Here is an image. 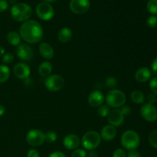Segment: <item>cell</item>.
Segmentation results:
<instances>
[{
  "mask_svg": "<svg viewBox=\"0 0 157 157\" xmlns=\"http://www.w3.org/2000/svg\"><path fill=\"white\" fill-rule=\"evenodd\" d=\"M19 35L25 42L36 44L42 40L44 32L39 22L35 20H28L20 27Z\"/></svg>",
  "mask_w": 157,
  "mask_h": 157,
  "instance_id": "6da1fadb",
  "label": "cell"
},
{
  "mask_svg": "<svg viewBox=\"0 0 157 157\" xmlns=\"http://www.w3.org/2000/svg\"><path fill=\"white\" fill-rule=\"evenodd\" d=\"M11 15L15 21L25 22L32 15V9L26 3H17L11 8Z\"/></svg>",
  "mask_w": 157,
  "mask_h": 157,
  "instance_id": "7a4b0ae2",
  "label": "cell"
},
{
  "mask_svg": "<svg viewBox=\"0 0 157 157\" xmlns=\"http://www.w3.org/2000/svg\"><path fill=\"white\" fill-rule=\"evenodd\" d=\"M121 144L124 149L129 151L135 150L140 146V137L134 130H127L121 136Z\"/></svg>",
  "mask_w": 157,
  "mask_h": 157,
  "instance_id": "3957f363",
  "label": "cell"
},
{
  "mask_svg": "<svg viewBox=\"0 0 157 157\" xmlns=\"http://www.w3.org/2000/svg\"><path fill=\"white\" fill-rule=\"evenodd\" d=\"M107 105L113 108H119L124 106L127 101L126 94L121 90L113 89L107 94L105 97Z\"/></svg>",
  "mask_w": 157,
  "mask_h": 157,
  "instance_id": "277c9868",
  "label": "cell"
},
{
  "mask_svg": "<svg viewBox=\"0 0 157 157\" xmlns=\"http://www.w3.org/2000/svg\"><path fill=\"white\" fill-rule=\"evenodd\" d=\"M101 142V137L100 133L94 130H90L84 133L81 140L82 147L87 150H94L98 148Z\"/></svg>",
  "mask_w": 157,
  "mask_h": 157,
  "instance_id": "5b68a950",
  "label": "cell"
},
{
  "mask_svg": "<svg viewBox=\"0 0 157 157\" xmlns=\"http://www.w3.org/2000/svg\"><path fill=\"white\" fill-rule=\"evenodd\" d=\"M64 85V78L59 75H49L44 80V86L48 90L52 92L59 91L63 88Z\"/></svg>",
  "mask_w": 157,
  "mask_h": 157,
  "instance_id": "8992f818",
  "label": "cell"
},
{
  "mask_svg": "<svg viewBox=\"0 0 157 157\" xmlns=\"http://www.w3.org/2000/svg\"><path fill=\"white\" fill-rule=\"evenodd\" d=\"M26 141L32 147H38L45 142V135L41 130L34 129L29 130L26 134Z\"/></svg>",
  "mask_w": 157,
  "mask_h": 157,
  "instance_id": "52a82bcc",
  "label": "cell"
},
{
  "mask_svg": "<svg viewBox=\"0 0 157 157\" xmlns=\"http://www.w3.org/2000/svg\"><path fill=\"white\" fill-rule=\"evenodd\" d=\"M36 14L40 19L49 21L55 15V10L52 5L47 2H41L37 6Z\"/></svg>",
  "mask_w": 157,
  "mask_h": 157,
  "instance_id": "ba28073f",
  "label": "cell"
},
{
  "mask_svg": "<svg viewBox=\"0 0 157 157\" xmlns=\"http://www.w3.org/2000/svg\"><path fill=\"white\" fill-rule=\"evenodd\" d=\"M70 9L74 13L81 15L89 10L90 7V0H71L69 5Z\"/></svg>",
  "mask_w": 157,
  "mask_h": 157,
  "instance_id": "9c48e42d",
  "label": "cell"
},
{
  "mask_svg": "<svg viewBox=\"0 0 157 157\" xmlns=\"http://www.w3.org/2000/svg\"><path fill=\"white\" fill-rule=\"evenodd\" d=\"M140 114L145 121L155 122L157 121V107L153 104L146 103L141 107Z\"/></svg>",
  "mask_w": 157,
  "mask_h": 157,
  "instance_id": "30bf717a",
  "label": "cell"
},
{
  "mask_svg": "<svg viewBox=\"0 0 157 157\" xmlns=\"http://www.w3.org/2000/svg\"><path fill=\"white\" fill-rule=\"evenodd\" d=\"M16 55L19 59L24 61H30L34 58V52L30 45L27 44H20L17 47Z\"/></svg>",
  "mask_w": 157,
  "mask_h": 157,
  "instance_id": "8fae6325",
  "label": "cell"
},
{
  "mask_svg": "<svg viewBox=\"0 0 157 157\" xmlns=\"http://www.w3.org/2000/svg\"><path fill=\"white\" fill-rule=\"evenodd\" d=\"M13 73L14 75L18 79L25 80L30 76L31 68L25 63L19 62L14 66Z\"/></svg>",
  "mask_w": 157,
  "mask_h": 157,
  "instance_id": "7c38bea8",
  "label": "cell"
},
{
  "mask_svg": "<svg viewBox=\"0 0 157 157\" xmlns=\"http://www.w3.org/2000/svg\"><path fill=\"white\" fill-rule=\"evenodd\" d=\"M107 117L109 124L115 127H120L124 122V117L121 113L120 109H114V110H110Z\"/></svg>",
  "mask_w": 157,
  "mask_h": 157,
  "instance_id": "4fadbf2b",
  "label": "cell"
},
{
  "mask_svg": "<svg viewBox=\"0 0 157 157\" xmlns=\"http://www.w3.org/2000/svg\"><path fill=\"white\" fill-rule=\"evenodd\" d=\"M81 144V139L78 135L70 133L65 136L63 139V145L69 150H75L78 148Z\"/></svg>",
  "mask_w": 157,
  "mask_h": 157,
  "instance_id": "5bb4252c",
  "label": "cell"
},
{
  "mask_svg": "<svg viewBox=\"0 0 157 157\" xmlns=\"http://www.w3.org/2000/svg\"><path fill=\"white\" fill-rule=\"evenodd\" d=\"M105 100L104 94L100 90H94L89 94L87 101H88L89 105L92 107H99L100 106L104 104V101Z\"/></svg>",
  "mask_w": 157,
  "mask_h": 157,
  "instance_id": "9a60e30c",
  "label": "cell"
},
{
  "mask_svg": "<svg viewBox=\"0 0 157 157\" xmlns=\"http://www.w3.org/2000/svg\"><path fill=\"white\" fill-rule=\"evenodd\" d=\"M117 135V130L116 127H113V126L110 125H106L101 129V133H100V136H101V139L104 140V141H109L113 140L115 138Z\"/></svg>",
  "mask_w": 157,
  "mask_h": 157,
  "instance_id": "2e32d148",
  "label": "cell"
},
{
  "mask_svg": "<svg viewBox=\"0 0 157 157\" xmlns=\"http://www.w3.org/2000/svg\"><path fill=\"white\" fill-rule=\"evenodd\" d=\"M39 53L42 58L44 59H52L55 55V51L52 46L47 42L40 43L39 47H38Z\"/></svg>",
  "mask_w": 157,
  "mask_h": 157,
  "instance_id": "e0dca14e",
  "label": "cell"
},
{
  "mask_svg": "<svg viewBox=\"0 0 157 157\" xmlns=\"http://www.w3.org/2000/svg\"><path fill=\"white\" fill-rule=\"evenodd\" d=\"M152 75V72L148 67H143L138 69L135 72V79L136 81L140 83H144L148 81L150 79Z\"/></svg>",
  "mask_w": 157,
  "mask_h": 157,
  "instance_id": "ac0fdd59",
  "label": "cell"
},
{
  "mask_svg": "<svg viewBox=\"0 0 157 157\" xmlns=\"http://www.w3.org/2000/svg\"><path fill=\"white\" fill-rule=\"evenodd\" d=\"M72 35L73 33L71 29L67 27L62 28L58 33V40L63 44L67 43L72 38Z\"/></svg>",
  "mask_w": 157,
  "mask_h": 157,
  "instance_id": "d6986e66",
  "label": "cell"
},
{
  "mask_svg": "<svg viewBox=\"0 0 157 157\" xmlns=\"http://www.w3.org/2000/svg\"><path fill=\"white\" fill-rule=\"evenodd\" d=\"M52 72V64L49 61H43L38 66V74L41 77L47 78Z\"/></svg>",
  "mask_w": 157,
  "mask_h": 157,
  "instance_id": "ffe728a7",
  "label": "cell"
},
{
  "mask_svg": "<svg viewBox=\"0 0 157 157\" xmlns=\"http://www.w3.org/2000/svg\"><path fill=\"white\" fill-rule=\"evenodd\" d=\"M6 38H7L8 42L12 46H17V47H18V46L21 44V36H20L19 33H18L17 32H14V31L9 32V33L7 34Z\"/></svg>",
  "mask_w": 157,
  "mask_h": 157,
  "instance_id": "44dd1931",
  "label": "cell"
},
{
  "mask_svg": "<svg viewBox=\"0 0 157 157\" xmlns=\"http://www.w3.org/2000/svg\"><path fill=\"white\" fill-rule=\"evenodd\" d=\"M130 99L134 104H144L146 98L143 92L139 90H134L130 94Z\"/></svg>",
  "mask_w": 157,
  "mask_h": 157,
  "instance_id": "7402d4cb",
  "label": "cell"
},
{
  "mask_svg": "<svg viewBox=\"0 0 157 157\" xmlns=\"http://www.w3.org/2000/svg\"><path fill=\"white\" fill-rule=\"evenodd\" d=\"M10 76V69L6 64L0 65V83H5Z\"/></svg>",
  "mask_w": 157,
  "mask_h": 157,
  "instance_id": "603a6c76",
  "label": "cell"
},
{
  "mask_svg": "<svg viewBox=\"0 0 157 157\" xmlns=\"http://www.w3.org/2000/svg\"><path fill=\"white\" fill-rule=\"evenodd\" d=\"M147 9L153 15H157V0H149L147 4Z\"/></svg>",
  "mask_w": 157,
  "mask_h": 157,
  "instance_id": "cb8c5ba5",
  "label": "cell"
},
{
  "mask_svg": "<svg viewBox=\"0 0 157 157\" xmlns=\"http://www.w3.org/2000/svg\"><path fill=\"white\" fill-rule=\"evenodd\" d=\"M110 111V109L108 105H107V104H102V105H101L98 107V113L101 117H106L109 114Z\"/></svg>",
  "mask_w": 157,
  "mask_h": 157,
  "instance_id": "d4e9b609",
  "label": "cell"
},
{
  "mask_svg": "<svg viewBox=\"0 0 157 157\" xmlns=\"http://www.w3.org/2000/svg\"><path fill=\"white\" fill-rule=\"evenodd\" d=\"M149 143L153 148L157 149V130H153L149 136Z\"/></svg>",
  "mask_w": 157,
  "mask_h": 157,
  "instance_id": "484cf974",
  "label": "cell"
},
{
  "mask_svg": "<svg viewBox=\"0 0 157 157\" xmlns=\"http://www.w3.org/2000/svg\"><path fill=\"white\" fill-rule=\"evenodd\" d=\"M44 135H45V141H47L48 144L55 143L58 139L56 133L54 131H48L47 133H44Z\"/></svg>",
  "mask_w": 157,
  "mask_h": 157,
  "instance_id": "4316f807",
  "label": "cell"
},
{
  "mask_svg": "<svg viewBox=\"0 0 157 157\" xmlns=\"http://www.w3.org/2000/svg\"><path fill=\"white\" fill-rule=\"evenodd\" d=\"M147 24L150 28L154 29L157 27V16L156 15H150L147 18Z\"/></svg>",
  "mask_w": 157,
  "mask_h": 157,
  "instance_id": "83f0119b",
  "label": "cell"
},
{
  "mask_svg": "<svg viewBox=\"0 0 157 157\" xmlns=\"http://www.w3.org/2000/svg\"><path fill=\"white\" fill-rule=\"evenodd\" d=\"M14 58H15V57H14L13 54L10 53V52L5 53V55L2 56L3 64H11L12 62H13Z\"/></svg>",
  "mask_w": 157,
  "mask_h": 157,
  "instance_id": "f1b7e54d",
  "label": "cell"
},
{
  "mask_svg": "<svg viewBox=\"0 0 157 157\" xmlns=\"http://www.w3.org/2000/svg\"><path fill=\"white\" fill-rule=\"evenodd\" d=\"M71 157H87V152L84 149H76L71 153Z\"/></svg>",
  "mask_w": 157,
  "mask_h": 157,
  "instance_id": "f546056e",
  "label": "cell"
},
{
  "mask_svg": "<svg viewBox=\"0 0 157 157\" xmlns=\"http://www.w3.org/2000/svg\"><path fill=\"white\" fill-rule=\"evenodd\" d=\"M149 86H150V88L153 94L157 96V77H155L150 80Z\"/></svg>",
  "mask_w": 157,
  "mask_h": 157,
  "instance_id": "4dcf8cb0",
  "label": "cell"
},
{
  "mask_svg": "<svg viewBox=\"0 0 157 157\" xmlns=\"http://www.w3.org/2000/svg\"><path fill=\"white\" fill-rule=\"evenodd\" d=\"M117 80L115 78H113V77H109L105 81L106 85L109 87H115L117 85Z\"/></svg>",
  "mask_w": 157,
  "mask_h": 157,
  "instance_id": "1f68e13d",
  "label": "cell"
},
{
  "mask_svg": "<svg viewBox=\"0 0 157 157\" xmlns=\"http://www.w3.org/2000/svg\"><path fill=\"white\" fill-rule=\"evenodd\" d=\"M113 157H127V153L124 149L118 148L113 152Z\"/></svg>",
  "mask_w": 157,
  "mask_h": 157,
  "instance_id": "d6a6232c",
  "label": "cell"
},
{
  "mask_svg": "<svg viewBox=\"0 0 157 157\" xmlns=\"http://www.w3.org/2000/svg\"><path fill=\"white\" fill-rule=\"evenodd\" d=\"M120 110H121V113L124 115V117L127 116H129V115L130 114V113H131V108L127 105L122 106V107H121V109H120Z\"/></svg>",
  "mask_w": 157,
  "mask_h": 157,
  "instance_id": "836d02e7",
  "label": "cell"
},
{
  "mask_svg": "<svg viewBox=\"0 0 157 157\" xmlns=\"http://www.w3.org/2000/svg\"><path fill=\"white\" fill-rule=\"evenodd\" d=\"M147 104L154 105V104H156L157 101V96H156V95L153 93L147 95Z\"/></svg>",
  "mask_w": 157,
  "mask_h": 157,
  "instance_id": "e575fe53",
  "label": "cell"
},
{
  "mask_svg": "<svg viewBox=\"0 0 157 157\" xmlns=\"http://www.w3.org/2000/svg\"><path fill=\"white\" fill-rule=\"evenodd\" d=\"M9 9V2L6 0H0V12H6Z\"/></svg>",
  "mask_w": 157,
  "mask_h": 157,
  "instance_id": "d590c367",
  "label": "cell"
},
{
  "mask_svg": "<svg viewBox=\"0 0 157 157\" xmlns=\"http://www.w3.org/2000/svg\"><path fill=\"white\" fill-rule=\"evenodd\" d=\"M27 157H40L39 153L35 149H31L27 153Z\"/></svg>",
  "mask_w": 157,
  "mask_h": 157,
  "instance_id": "8d00e7d4",
  "label": "cell"
},
{
  "mask_svg": "<svg viewBox=\"0 0 157 157\" xmlns=\"http://www.w3.org/2000/svg\"><path fill=\"white\" fill-rule=\"evenodd\" d=\"M48 157H66L65 154L61 151H55L51 153Z\"/></svg>",
  "mask_w": 157,
  "mask_h": 157,
  "instance_id": "74e56055",
  "label": "cell"
},
{
  "mask_svg": "<svg viewBox=\"0 0 157 157\" xmlns=\"http://www.w3.org/2000/svg\"><path fill=\"white\" fill-rule=\"evenodd\" d=\"M127 157H141L140 153L137 151V150H131L129 151L128 154L127 155Z\"/></svg>",
  "mask_w": 157,
  "mask_h": 157,
  "instance_id": "f35d334b",
  "label": "cell"
},
{
  "mask_svg": "<svg viewBox=\"0 0 157 157\" xmlns=\"http://www.w3.org/2000/svg\"><path fill=\"white\" fill-rule=\"evenodd\" d=\"M151 69L152 71L157 75V57L153 61L151 64Z\"/></svg>",
  "mask_w": 157,
  "mask_h": 157,
  "instance_id": "ab89813d",
  "label": "cell"
},
{
  "mask_svg": "<svg viewBox=\"0 0 157 157\" xmlns=\"http://www.w3.org/2000/svg\"><path fill=\"white\" fill-rule=\"evenodd\" d=\"M87 157H98V153L94 150H90L88 153H87Z\"/></svg>",
  "mask_w": 157,
  "mask_h": 157,
  "instance_id": "60d3db41",
  "label": "cell"
},
{
  "mask_svg": "<svg viewBox=\"0 0 157 157\" xmlns=\"http://www.w3.org/2000/svg\"><path fill=\"white\" fill-rule=\"evenodd\" d=\"M6 112V109H5L4 106H2V104H0V117L3 116V114Z\"/></svg>",
  "mask_w": 157,
  "mask_h": 157,
  "instance_id": "b9f144b4",
  "label": "cell"
},
{
  "mask_svg": "<svg viewBox=\"0 0 157 157\" xmlns=\"http://www.w3.org/2000/svg\"><path fill=\"white\" fill-rule=\"evenodd\" d=\"M5 53H6V52H5V48L0 45V58L2 57L3 55H5Z\"/></svg>",
  "mask_w": 157,
  "mask_h": 157,
  "instance_id": "7bdbcfd3",
  "label": "cell"
},
{
  "mask_svg": "<svg viewBox=\"0 0 157 157\" xmlns=\"http://www.w3.org/2000/svg\"><path fill=\"white\" fill-rule=\"evenodd\" d=\"M41 1H42L43 2L49 3V2H55L56 0H41Z\"/></svg>",
  "mask_w": 157,
  "mask_h": 157,
  "instance_id": "ee69618b",
  "label": "cell"
},
{
  "mask_svg": "<svg viewBox=\"0 0 157 157\" xmlns=\"http://www.w3.org/2000/svg\"><path fill=\"white\" fill-rule=\"evenodd\" d=\"M9 2L14 6V5L17 4V0H9Z\"/></svg>",
  "mask_w": 157,
  "mask_h": 157,
  "instance_id": "f6af8a7d",
  "label": "cell"
}]
</instances>
